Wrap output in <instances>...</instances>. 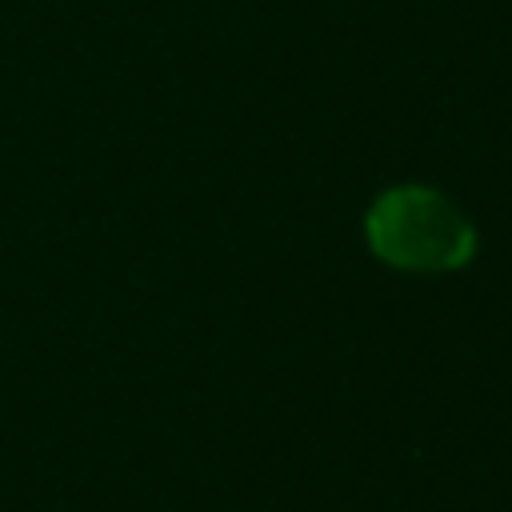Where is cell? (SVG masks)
<instances>
[{
    "label": "cell",
    "mask_w": 512,
    "mask_h": 512,
    "mask_svg": "<svg viewBox=\"0 0 512 512\" xmlns=\"http://www.w3.org/2000/svg\"><path fill=\"white\" fill-rule=\"evenodd\" d=\"M368 244L396 268L444 272L472 256L476 232L440 192L392 188L368 212Z\"/></svg>",
    "instance_id": "obj_1"
}]
</instances>
